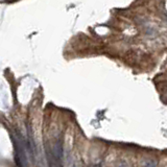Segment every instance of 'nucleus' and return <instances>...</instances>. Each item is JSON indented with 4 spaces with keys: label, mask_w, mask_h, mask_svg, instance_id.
I'll use <instances>...</instances> for the list:
<instances>
[{
    "label": "nucleus",
    "mask_w": 167,
    "mask_h": 167,
    "mask_svg": "<svg viewBox=\"0 0 167 167\" xmlns=\"http://www.w3.org/2000/svg\"><path fill=\"white\" fill-rule=\"evenodd\" d=\"M46 156L49 167H63V146L60 140L46 144Z\"/></svg>",
    "instance_id": "1"
}]
</instances>
